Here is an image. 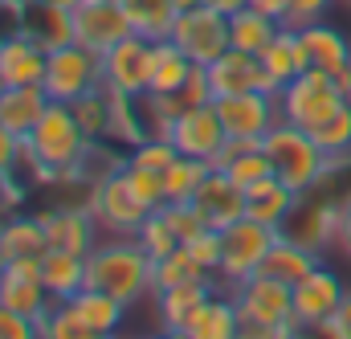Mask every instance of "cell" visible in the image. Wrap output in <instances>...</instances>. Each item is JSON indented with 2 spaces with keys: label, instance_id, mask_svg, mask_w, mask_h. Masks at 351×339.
<instances>
[{
  "label": "cell",
  "instance_id": "cell-49",
  "mask_svg": "<svg viewBox=\"0 0 351 339\" xmlns=\"http://www.w3.org/2000/svg\"><path fill=\"white\" fill-rule=\"evenodd\" d=\"M335 327H339V336L351 339V290H348V299L339 303V311H335V319H331Z\"/></svg>",
  "mask_w": 351,
  "mask_h": 339
},
{
  "label": "cell",
  "instance_id": "cell-6",
  "mask_svg": "<svg viewBox=\"0 0 351 339\" xmlns=\"http://www.w3.org/2000/svg\"><path fill=\"white\" fill-rule=\"evenodd\" d=\"M86 209L94 213L98 229H102V233H114V237H135L139 225L152 217V213L135 200V192H131L123 168H114V172H106V176L94 180V192H90Z\"/></svg>",
  "mask_w": 351,
  "mask_h": 339
},
{
  "label": "cell",
  "instance_id": "cell-13",
  "mask_svg": "<svg viewBox=\"0 0 351 339\" xmlns=\"http://www.w3.org/2000/svg\"><path fill=\"white\" fill-rule=\"evenodd\" d=\"M131 21L119 0H78L74 4V41L94 54L114 49L123 37H131Z\"/></svg>",
  "mask_w": 351,
  "mask_h": 339
},
{
  "label": "cell",
  "instance_id": "cell-22",
  "mask_svg": "<svg viewBox=\"0 0 351 339\" xmlns=\"http://www.w3.org/2000/svg\"><path fill=\"white\" fill-rule=\"evenodd\" d=\"M49 102H53V98L45 94V86L41 82H33V86H0V127L25 139V135L41 123V115H45Z\"/></svg>",
  "mask_w": 351,
  "mask_h": 339
},
{
  "label": "cell",
  "instance_id": "cell-15",
  "mask_svg": "<svg viewBox=\"0 0 351 339\" xmlns=\"http://www.w3.org/2000/svg\"><path fill=\"white\" fill-rule=\"evenodd\" d=\"M348 299V286L339 282V274L331 266H315L298 286H294V323L298 327H315V323H327L335 319L339 303Z\"/></svg>",
  "mask_w": 351,
  "mask_h": 339
},
{
  "label": "cell",
  "instance_id": "cell-8",
  "mask_svg": "<svg viewBox=\"0 0 351 339\" xmlns=\"http://www.w3.org/2000/svg\"><path fill=\"white\" fill-rule=\"evenodd\" d=\"M172 41L196 62V66H213L217 58H225L233 49V37H229V12H217L208 4H196L188 12L176 16Z\"/></svg>",
  "mask_w": 351,
  "mask_h": 339
},
{
  "label": "cell",
  "instance_id": "cell-28",
  "mask_svg": "<svg viewBox=\"0 0 351 339\" xmlns=\"http://www.w3.org/2000/svg\"><path fill=\"white\" fill-rule=\"evenodd\" d=\"M66 307L86 323L90 331H98V336H119L123 331V319H127V303H119L114 294H106V290H94V286H82L74 299H66Z\"/></svg>",
  "mask_w": 351,
  "mask_h": 339
},
{
  "label": "cell",
  "instance_id": "cell-5",
  "mask_svg": "<svg viewBox=\"0 0 351 339\" xmlns=\"http://www.w3.org/2000/svg\"><path fill=\"white\" fill-rule=\"evenodd\" d=\"M278 233H282V229H269V225L254 221V217H241V221L225 225V229H221L225 254H221L217 290H233L237 282L254 278V274L262 270V261H265V254H269V246H274Z\"/></svg>",
  "mask_w": 351,
  "mask_h": 339
},
{
  "label": "cell",
  "instance_id": "cell-7",
  "mask_svg": "<svg viewBox=\"0 0 351 339\" xmlns=\"http://www.w3.org/2000/svg\"><path fill=\"white\" fill-rule=\"evenodd\" d=\"M41 86L53 102H78L82 94L102 86V54H94L78 41L53 49L45 62V82Z\"/></svg>",
  "mask_w": 351,
  "mask_h": 339
},
{
  "label": "cell",
  "instance_id": "cell-44",
  "mask_svg": "<svg viewBox=\"0 0 351 339\" xmlns=\"http://www.w3.org/2000/svg\"><path fill=\"white\" fill-rule=\"evenodd\" d=\"M0 339H41V323L0 303Z\"/></svg>",
  "mask_w": 351,
  "mask_h": 339
},
{
  "label": "cell",
  "instance_id": "cell-24",
  "mask_svg": "<svg viewBox=\"0 0 351 339\" xmlns=\"http://www.w3.org/2000/svg\"><path fill=\"white\" fill-rule=\"evenodd\" d=\"M208 82H213V98H229V94H245V90H265V74L262 62L254 54H241V49H229L225 58H217L208 66Z\"/></svg>",
  "mask_w": 351,
  "mask_h": 339
},
{
  "label": "cell",
  "instance_id": "cell-29",
  "mask_svg": "<svg viewBox=\"0 0 351 339\" xmlns=\"http://www.w3.org/2000/svg\"><path fill=\"white\" fill-rule=\"evenodd\" d=\"M319 261H323V257L315 254V250H306L302 242H294V237L278 233L258 274H265V278H278V282H286V286H298V282H302V278L319 266Z\"/></svg>",
  "mask_w": 351,
  "mask_h": 339
},
{
  "label": "cell",
  "instance_id": "cell-46",
  "mask_svg": "<svg viewBox=\"0 0 351 339\" xmlns=\"http://www.w3.org/2000/svg\"><path fill=\"white\" fill-rule=\"evenodd\" d=\"M16 160H25V139L0 127V176H12Z\"/></svg>",
  "mask_w": 351,
  "mask_h": 339
},
{
  "label": "cell",
  "instance_id": "cell-4",
  "mask_svg": "<svg viewBox=\"0 0 351 339\" xmlns=\"http://www.w3.org/2000/svg\"><path fill=\"white\" fill-rule=\"evenodd\" d=\"M343 102H348V90L335 82L331 74H323V70H306V74H298L294 82L282 86V94H278V110H282V119L294 123V127H302V131L323 127Z\"/></svg>",
  "mask_w": 351,
  "mask_h": 339
},
{
  "label": "cell",
  "instance_id": "cell-19",
  "mask_svg": "<svg viewBox=\"0 0 351 339\" xmlns=\"http://www.w3.org/2000/svg\"><path fill=\"white\" fill-rule=\"evenodd\" d=\"M192 204H196V213L204 217L208 229H225V225H233V221L245 217V188L237 180H229L221 168H213L200 180Z\"/></svg>",
  "mask_w": 351,
  "mask_h": 339
},
{
  "label": "cell",
  "instance_id": "cell-35",
  "mask_svg": "<svg viewBox=\"0 0 351 339\" xmlns=\"http://www.w3.org/2000/svg\"><path fill=\"white\" fill-rule=\"evenodd\" d=\"M192 58L176 45L172 37L168 41H156V62H152V90L147 94H176L180 86L188 82L192 74Z\"/></svg>",
  "mask_w": 351,
  "mask_h": 339
},
{
  "label": "cell",
  "instance_id": "cell-48",
  "mask_svg": "<svg viewBox=\"0 0 351 339\" xmlns=\"http://www.w3.org/2000/svg\"><path fill=\"white\" fill-rule=\"evenodd\" d=\"M339 246H343V254H351V196L339 209Z\"/></svg>",
  "mask_w": 351,
  "mask_h": 339
},
{
  "label": "cell",
  "instance_id": "cell-51",
  "mask_svg": "<svg viewBox=\"0 0 351 339\" xmlns=\"http://www.w3.org/2000/svg\"><path fill=\"white\" fill-rule=\"evenodd\" d=\"M156 339H192V336H188V331H180V327H172V331H160Z\"/></svg>",
  "mask_w": 351,
  "mask_h": 339
},
{
  "label": "cell",
  "instance_id": "cell-3",
  "mask_svg": "<svg viewBox=\"0 0 351 339\" xmlns=\"http://www.w3.org/2000/svg\"><path fill=\"white\" fill-rule=\"evenodd\" d=\"M262 148H265V156H269L274 176H278L282 184H290L298 196L315 192L331 172L343 168V160L327 156V152L315 143L311 131H302V127H294V123H286V119H278V123L269 127V135L262 139Z\"/></svg>",
  "mask_w": 351,
  "mask_h": 339
},
{
  "label": "cell",
  "instance_id": "cell-34",
  "mask_svg": "<svg viewBox=\"0 0 351 339\" xmlns=\"http://www.w3.org/2000/svg\"><path fill=\"white\" fill-rule=\"evenodd\" d=\"M278 33H282V25H278L274 16L258 12L254 4L229 16V37H233V49H241V54H254V58H258Z\"/></svg>",
  "mask_w": 351,
  "mask_h": 339
},
{
  "label": "cell",
  "instance_id": "cell-43",
  "mask_svg": "<svg viewBox=\"0 0 351 339\" xmlns=\"http://www.w3.org/2000/svg\"><path fill=\"white\" fill-rule=\"evenodd\" d=\"M184 250L196 257V261H200V270H208L213 278L221 274V254H225V246H221V229H208V225H204V229L184 246Z\"/></svg>",
  "mask_w": 351,
  "mask_h": 339
},
{
  "label": "cell",
  "instance_id": "cell-40",
  "mask_svg": "<svg viewBox=\"0 0 351 339\" xmlns=\"http://www.w3.org/2000/svg\"><path fill=\"white\" fill-rule=\"evenodd\" d=\"M135 242L147 250V257H152V261H160V257H168V254H176V250H180V237H176L172 225L164 221V213H160V209H156V213L139 225Z\"/></svg>",
  "mask_w": 351,
  "mask_h": 339
},
{
  "label": "cell",
  "instance_id": "cell-33",
  "mask_svg": "<svg viewBox=\"0 0 351 339\" xmlns=\"http://www.w3.org/2000/svg\"><path fill=\"white\" fill-rule=\"evenodd\" d=\"M119 4H123L131 29L139 37H147V41H168L172 37L176 16H180L172 0H119Z\"/></svg>",
  "mask_w": 351,
  "mask_h": 339
},
{
  "label": "cell",
  "instance_id": "cell-41",
  "mask_svg": "<svg viewBox=\"0 0 351 339\" xmlns=\"http://www.w3.org/2000/svg\"><path fill=\"white\" fill-rule=\"evenodd\" d=\"M41 323V339H102L98 331H90L86 323L66 307V303H53L49 307V315L45 319H37Z\"/></svg>",
  "mask_w": 351,
  "mask_h": 339
},
{
  "label": "cell",
  "instance_id": "cell-37",
  "mask_svg": "<svg viewBox=\"0 0 351 339\" xmlns=\"http://www.w3.org/2000/svg\"><path fill=\"white\" fill-rule=\"evenodd\" d=\"M213 172V164H204V160H188V156H176L172 164L164 168V192H168V200L180 204V200H192L196 196V188H200V180Z\"/></svg>",
  "mask_w": 351,
  "mask_h": 339
},
{
  "label": "cell",
  "instance_id": "cell-36",
  "mask_svg": "<svg viewBox=\"0 0 351 339\" xmlns=\"http://www.w3.org/2000/svg\"><path fill=\"white\" fill-rule=\"evenodd\" d=\"M152 278H156V294H160V290H172V286H188V282H208L213 274H208V270H200V261L180 246L176 254H168V257H160V261H156Z\"/></svg>",
  "mask_w": 351,
  "mask_h": 339
},
{
  "label": "cell",
  "instance_id": "cell-10",
  "mask_svg": "<svg viewBox=\"0 0 351 339\" xmlns=\"http://www.w3.org/2000/svg\"><path fill=\"white\" fill-rule=\"evenodd\" d=\"M229 294H233V303L241 311V323H258V327L294 323V286H286L278 278L254 274V278L237 282Z\"/></svg>",
  "mask_w": 351,
  "mask_h": 339
},
{
  "label": "cell",
  "instance_id": "cell-57",
  "mask_svg": "<svg viewBox=\"0 0 351 339\" xmlns=\"http://www.w3.org/2000/svg\"><path fill=\"white\" fill-rule=\"evenodd\" d=\"M16 4H21V0H16Z\"/></svg>",
  "mask_w": 351,
  "mask_h": 339
},
{
  "label": "cell",
  "instance_id": "cell-45",
  "mask_svg": "<svg viewBox=\"0 0 351 339\" xmlns=\"http://www.w3.org/2000/svg\"><path fill=\"white\" fill-rule=\"evenodd\" d=\"M335 0H290V21H286V29H302V25H311V21H323V12L331 8Z\"/></svg>",
  "mask_w": 351,
  "mask_h": 339
},
{
  "label": "cell",
  "instance_id": "cell-52",
  "mask_svg": "<svg viewBox=\"0 0 351 339\" xmlns=\"http://www.w3.org/2000/svg\"><path fill=\"white\" fill-rule=\"evenodd\" d=\"M176 12H188V8H196V4H204V0H172Z\"/></svg>",
  "mask_w": 351,
  "mask_h": 339
},
{
  "label": "cell",
  "instance_id": "cell-11",
  "mask_svg": "<svg viewBox=\"0 0 351 339\" xmlns=\"http://www.w3.org/2000/svg\"><path fill=\"white\" fill-rule=\"evenodd\" d=\"M164 135L176 143L180 156L204 160V164H217V156H221L225 143H229V131H225V123H221V115H217L213 102L184 110L180 119H172V123L164 127Z\"/></svg>",
  "mask_w": 351,
  "mask_h": 339
},
{
  "label": "cell",
  "instance_id": "cell-26",
  "mask_svg": "<svg viewBox=\"0 0 351 339\" xmlns=\"http://www.w3.org/2000/svg\"><path fill=\"white\" fill-rule=\"evenodd\" d=\"M41 282H45V290H49L53 303L74 299V294L86 286V254L49 246V250L41 254Z\"/></svg>",
  "mask_w": 351,
  "mask_h": 339
},
{
  "label": "cell",
  "instance_id": "cell-18",
  "mask_svg": "<svg viewBox=\"0 0 351 339\" xmlns=\"http://www.w3.org/2000/svg\"><path fill=\"white\" fill-rule=\"evenodd\" d=\"M21 33L53 54L74 41V8L58 0H21Z\"/></svg>",
  "mask_w": 351,
  "mask_h": 339
},
{
  "label": "cell",
  "instance_id": "cell-21",
  "mask_svg": "<svg viewBox=\"0 0 351 339\" xmlns=\"http://www.w3.org/2000/svg\"><path fill=\"white\" fill-rule=\"evenodd\" d=\"M298 200H302V196H298L290 184H282L278 176H262L258 184L245 188V217L262 221L269 229H286V221H290V213L298 209Z\"/></svg>",
  "mask_w": 351,
  "mask_h": 339
},
{
  "label": "cell",
  "instance_id": "cell-31",
  "mask_svg": "<svg viewBox=\"0 0 351 339\" xmlns=\"http://www.w3.org/2000/svg\"><path fill=\"white\" fill-rule=\"evenodd\" d=\"M217 290V278L208 282H188V286H172V290H160L156 294V315H160V331H172V327H188V319L200 311V303Z\"/></svg>",
  "mask_w": 351,
  "mask_h": 339
},
{
  "label": "cell",
  "instance_id": "cell-2",
  "mask_svg": "<svg viewBox=\"0 0 351 339\" xmlns=\"http://www.w3.org/2000/svg\"><path fill=\"white\" fill-rule=\"evenodd\" d=\"M156 261L135 237H114L98 242L86 254V286L114 294L127 307H139L143 299H156Z\"/></svg>",
  "mask_w": 351,
  "mask_h": 339
},
{
  "label": "cell",
  "instance_id": "cell-1",
  "mask_svg": "<svg viewBox=\"0 0 351 339\" xmlns=\"http://www.w3.org/2000/svg\"><path fill=\"white\" fill-rule=\"evenodd\" d=\"M90 139L70 102H49L41 123L25 135V160L41 180H74L90 160Z\"/></svg>",
  "mask_w": 351,
  "mask_h": 339
},
{
  "label": "cell",
  "instance_id": "cell-23",
  "mask_svg": "<svg viewBox=\"0 0 351 339\" xmlns=\"http://www.w3.org/2000/svg\"><path fill=\"white\" fill-rule=\"evenodd\" d=\"M45 62H49V54L37 41H29L25 33L4 37L0 41V86L45 82Z\"/></svg>",
  "mask_w": 351,
  "mask_h": 339
},
{
  "label": "cell",
  "instance_id": "cell-56",
  "mask_svg": "<svg viewBox=\"0 0 351 339\" xmlns=\"http://www.w3.org/2000/svg\"><path fill=\"white\" fill-rule=\"evenodd\" d=\"M139 339H156V336H139Z\"/></svg>",
  "mask_w": 351,
  "mask_h": 339
},
{
  "label": "cell",
  "instance_id": "cell-38",
  "mask_svg": "<svg viewBox=\"0 0 351 339\" xmlns=\"http://www.w3.org/2000/svg\"><path fill=\"white\" fill-rule=\"evenodd\" d=\"M315 135V143L327 152V156H335V160H343V164H351V98L323 123V127H315L311 131Z\"/></svg>",
  "mask_w": 351,
  "mask_h": 339
},
{
  "label": "cell",
  "instance_id": "cell-50",
  "mask_svg": "<svg viewBox=\"0 0 351 339\" xmlns=\"http://www.w3.org/2000/svg\"><path fill=\"white\" fill-rule=\"evenodd\" d=\"M204 4H208V8H217V12H229V16H233V12H241V8H250L254 0H204Z\"/></svg>",
  "mask_w": 351,
  "mask_h": 339
},
{
  "label": "cell",
  "instance_id": "cell-55",
  "mask_svg": "<svg viewBox=\"0 0 351 339\" xmlns=\"http://www.w3.org/2000/svg\"><path fill=\"white\" fill-rule=\"evenodd\" d=\"M0 270H4V254H0Z\"/></svg>",
  "mask_w": 351,
  "mask_h": 339
},
{
  "label": "cell",
  "instance_id": "cell-14",
  "mask_svg": "<svg viewBox=\"0 0 351 339\" xmlns=\"http://www.w3.org/2000/svg\"><path fill=\"white\" fill-rule=\"evenodd\" d=\"M298 33V49H302V66L306 70H323L348 90V70H351V41L327 21H311Z\"/></svg>",
  "mask_w": 351,
  "mask_h": 339
},
{
  "label": "cell",
  "instance_id": "cell-30",
  "mask_svg": "<svg viewBox=\"0 0 351 339\" xmlns=\"http://www.w3.org/2000/svg\"><path fill=\"white\" fill-rule=\"evenodd\" d=\"M213 168H221L229 180H237L241 188H250V184H258L262 176H274L269 168V156H265L262 139H229L225 143V152L217 156V164Z\"/></svg>",
  "mask_w": 351,
  "mask_h": 339
},
{
  "label": "cell",
  "instance_id": "cell-42",
  "mask_svg": "<svg viewBox=\"0 0 351 339\" xmlns=\"http://www.w3.org/2000/svg\"><path fill=\"white\" fill-rule=\"evenodd\" d=\"M176 156H180V152H176V143L168 139V135H143V139H139V143H131V152H127V160H131V164L152 168V172H164Z\"/></svg>",
  "mask_w": 351,
  "mask_h": 339
},
{
  "label": "cell",
  "instance_id": "cell-53",
  "mask_svg": "<svg viewBox=\"0 0 351 339\" xmlns=\"http://www.w3.org/2000/svg\"><path fill=\"white\" fill-rule=\"evenodd\" d=\"M58 4H70V8H74V4H78V0H58Z\"/></svg>",
  "mask_w": 351,
  "mask_h": 339
},
{
  "label": "cell",
  "instance_id": "cell-17",
  "mask_svg": "<svg viewBox=\"0 0 351 339\" xmlns=\"http://www.w3.org/2000/svg\"><path fill=\"white\" fill-rule=\"evenodd\" d=\"M339 209H343V200L335 204V200H323V196H302L298 200V209L290 213V221H286V237H294V242H302L306 250H315V254L323 257L335 242H339Z\"/></svg>",
  "mask_w": 351,
  "mask_h": 339
},
{
  "label": "cell",
  "instance_id": "cell-54",
  "mask_svg": "<svg viewBox=\"0 0 351 339\" xmlns=\"http://www.w3.org/2000/svg\"><path fill=\"white\" fill-rule=\"evenodd\" d=\"M348 98H351V70H348Z\"/></svg>",
  "mask_w": 351,
  "mask_h": 339
},
{
  "label": "cell",
  "instance_id": "cell-39",
  "mask_svg": "<svg viewBox=\"0 0 351 339\" xmlns=\"http://www.w3.org/2000/svg\"><path fill=\"white\" fill-rule=\"evenodd\" d=\"M123 176H127V184H131L135 200H139L147 213H156V209H164V204H168V192H164V172L139 168V164L123 160Z\"/></svg>",
  "mask_w": 351,
  "mask_h": 339
},
{
  "label": "cell",
  "instance_id": "cell-47",
  "mask_svg": "<svg viewBox=\"0 0 351 339\" xmlns=\"http://www.w3.org/2000/svg\"><path fill=\"white\" fill-rule=\"evenodd\" d=\"M254 8L265 12V16H274L278 25H286V21H290V0H254Z\"/></svg>",
  "mask_w": 351,
  "mask_h": 339
},
{
  "label": "cell",
  "instance_id": "cell-20",
  "mask_svg": "<svg viewBox=\"0 0 351 339\" xmlns=\"http://www.w3.org/2000/svg\"><path fill=\"white\" fill-rule=\"evenodd\" d=\"M45 233H49V246L58 250H74V254H90L98 246V221L90 209H49V213H37Z\"/></svg>",
  "mask_w": 351,
  "mask_h": 339
},
{
  "label": "cell",
  "instance_id": "cell-32",
  "mask_svg": "<svg viewBox=\"0 0 351 339\" xmlns=\"http://www.w3.org/2000/svg\"><path fill=\"white\" fill-rule=\"evenodd\" d=\"M45 250H49V233H45L41 217H4L0 221V254H4V261L41 257Z\"/></svg>",
  "mask_w": 351,
  "mask_h": 339
},
{
  "label": "cell",
  "instance_id": "cell-25",
  "mask_svg": "<svg viewBox=\"0 0 351 339\" xmlns=\"http://www.w3.org/2000/svg\"><path fill=\"white\" fill-rule=\"evenodd\" d=\"M241 311H237V303H233V294L229 290H213L204 303H200V311L188 319V336L192 339H241Z\"/></svg>",
  "mask_w": 351,
  "mask_h": 339
},
{
  "label": "cell",
  "instance_id": "cell-27",
  "mask_svg": "<svg viewBox=\"0 0 351 339\" xmlns=\"http://www.w3.org/2000/svg\"><path fill=\"white\" fill-rule=\"evenodd\" d=\"M258 62H262V74H265L269 94H282V86H290L298 74H306V66H302V49H298V33L286 29V25H282V33L265 45L262 54H258Z\"/></svg>",
  "mask_w": 351,
  "mask_h": 339
},
{
  "label": "cell",
  "instance_id": "cell-16",
  "mask_svg": "<svg viewBox=\"0 0 351 339\" xmlns=\"http://www.w3.org/2000/svg\"><path fill=\"white\" fill-rule=\"evenodd\" d=\"M0 303L29 315V319H45L53 299L41 282V257H21V261H4L0 270Z\"/></svg>",
  "mask_w": 351,
  "mask_h": 339
},
{
  "label": "cell",
  "instance_id": "cell-9",
  "mask_svg": "<svg viewBox=\"0 0 351 339\" xmlns=\"http://www.w3.org/2000/svg\"><path fill=\"white\" fill-rule=\"evenodd\" d=\"M152 62H156V41L131 33L102 54V86L123 98H143L152 90Z\"/></svg>",
  "mask_w": 351,
  "mask_h": 339
},
{
  "label": "cell",
  "instance_id": "cell-12",
  "mask_svg": "<svg viewBox=\"0 0 351 339\" xmlns=\"http://www.w3.org/2000/svg\"><path fill=\"white\" fill-rule=\"evenodd\" d=\"M229 139H265L269 127L282 119L278 110V94H265V90H245V94H229V98H217L213 102Z\"/></svg>",
  "mask_w": 351,
  "mask_h": 339
}]
</instances>
